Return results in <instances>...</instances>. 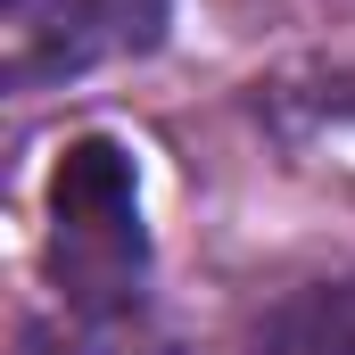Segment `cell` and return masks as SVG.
<instances>
[{
    "label": "cell",
    "instance_id": "7a4b0ae2",
    "mask_svg": "<svg viewBox=\"0 0 355 355\" xmlns=\"http://www.w3.org/2000/svg\"><path fill=\"white\" fill-rule=\"evenodd\" d=\"M17 355H182V339L149 306H58L25 322Z\"/></svg>",
    "mask_w": 355,
    "mask_h": 355
},
{
    "label": "cell",
    "instance_id": "6da1fadb",
    "mask_svg": "<svg viewBox=\"0 0 355 355\" xmlns=\"http://www.w3.org/2000/svg\"><path fill=\"white\" fill-rule=\"evenodd\" d=\"M50 272L58 306H149V232H141V182L132 157L83 132L58 149L50 174Z\"/></svg>",
    "mask_w": 355,
    "mask_h": 355
},
{
    "label": "cell",
    "instance_id": "3957f363",
    "mask_svg": "<svg viewBox=\"0 0 355 355\" xmlns=\"http://www.w3.org/2000/svg\"><path fill=\"white\" fill-rule=\"evenodd\" d=\"M257 355H355V281H314L281 297L257 331Z\"/></svg>",
    "mask_w": 355,
    "mask_h": 355
}]
</instances>
